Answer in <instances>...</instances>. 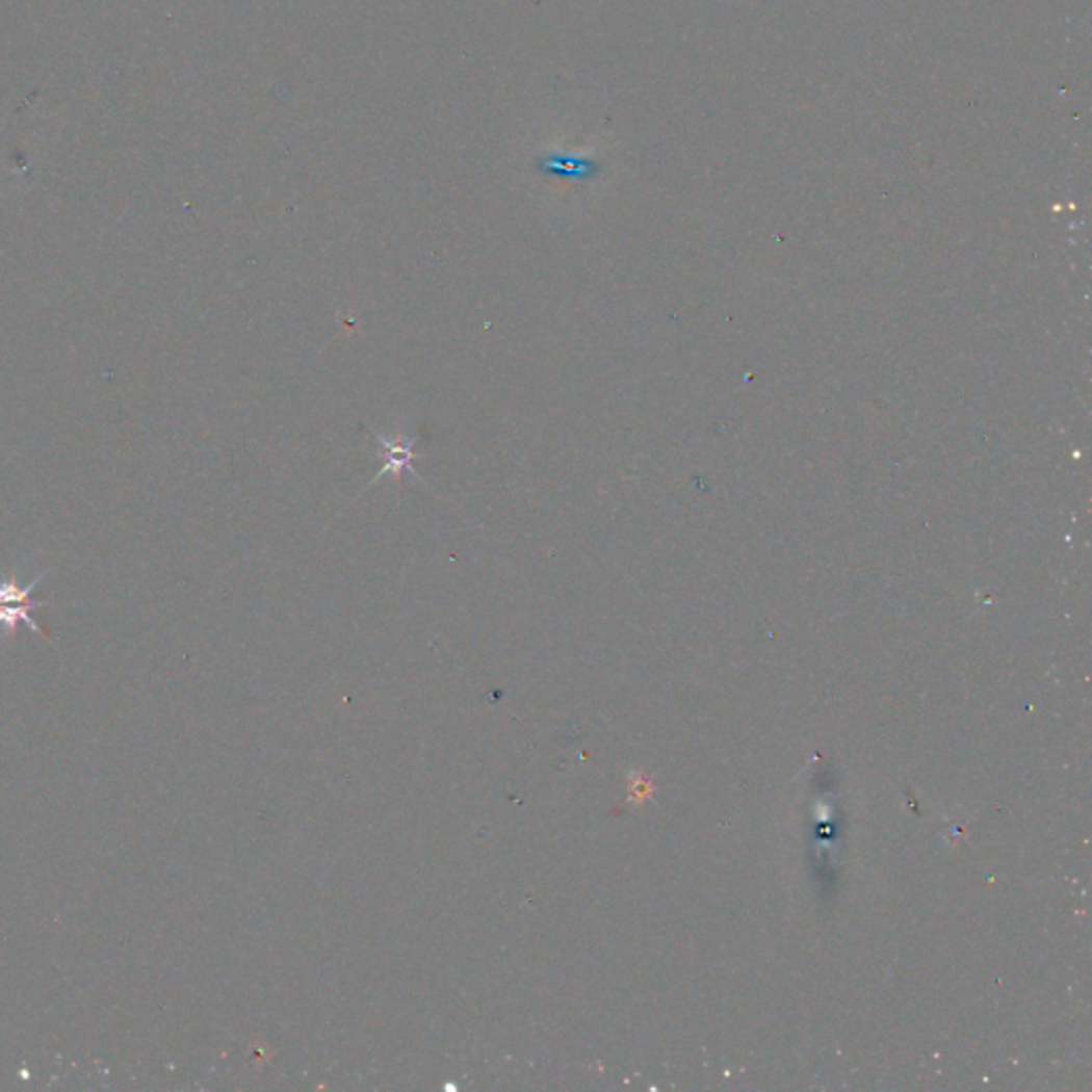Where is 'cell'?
<instances>
[{
    "label": "cell",
    "instance_id": "obj_1",
    "mask_svg": "<svg viewBox=\"0 0 1092 1092\" xmlns=\"http://www.w3.org/2000/svg\"><path fill=\"white\" fill-rule=\"evenodd\" d=\"M375 440H378V444H381V454H383V459H385V464H383L381 472H378V476L373 478V483H375V480H381V478H385V476H389V474L401 476L404 470H408V472H412L414 476H418V474L412 470V461L416 459L414 448H416L418 440H408V442H399V444H391V442L385 440L383 436H375Z\"/></svg>",
    "mask_w": 1092,
    "mask_h": 1092
},
{
    "label": "cell",
    "instance_id": "obj_2",
    "mask_svg": "<svg viewBox=\"0 0 1092 1092\" xmlns=\"http://www.w3.org/2000/svg\"><path fill=\"white\" fill-rule=\"evenodd\" d=\"M38 606H46V602H32V600L9 602V600H0V629H5V634L11 636L16 632L18 623H24V625H28L30 632L48 636L44 629L36 625V621L30 617V610L38 608Z\"/></svg>",
    "mask_w": 1092,
    "mask_h": 1092
}]
</instances>
